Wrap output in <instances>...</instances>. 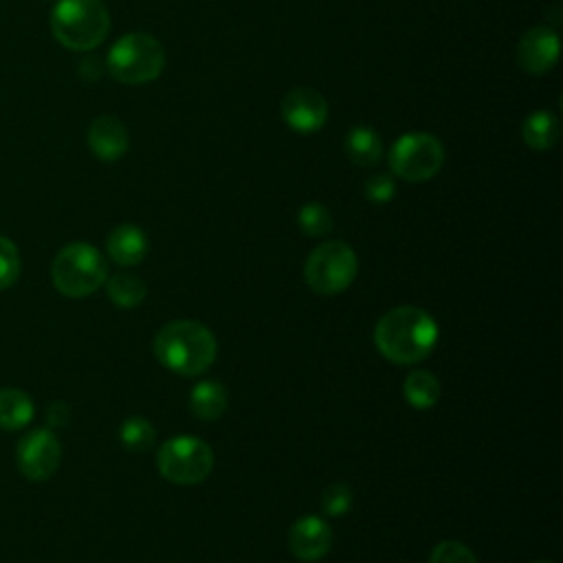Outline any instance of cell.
Returning a JSON list of instances; mask_svg holds the SVG:
<instances>
[{
  "label": "cell",
  "mask_w": 563,
  "mask_h": 563,
  "mask_svg": "<svg viewBox=\"0 0 563 563\" xmlns=\"http://www.w3.org/2000/svg\"><path fill=\"white\" fill-rule=\"evenodd\" d=\"M51 277L62 295L81 299L92 295L106 282L108 264L92 244L70 242L55 255Z\"/></svg>",
  "instance_id": "5b68a950"
},
{
  "label": "cell",
  "mask_w": 563,
  "mask_h": 563,
  "mask_svg": "<svg viewBox=\"0 0 563 563\" xmlns=\"http://www.w3.org/2000/svg\"><path fill=\"white\" fill-rule=\"evenodd\" d=\"M297 224L306 235L321 238L332 231V216L321 202H306L297 211Z\"/></svg>",
  "instance_id": "7402d4cb"
},
{
  "label": "cell",
  "mask_w": 563,
  "mask_h": 563,
  "mask_svg": "<svg viewBox=\"0 0 563 563\" xmlns=\"http://www.w3.org/2000/svg\"><path fill=\"white\" fill-rule=\"evenodd\" d=\"M345 154L356 167H374L383 158V139L369 125H354L345 134Z\"/></svg>",
  "instance_id": "9a60e30c"
},
{
  "label": "cell",
  "mask_w": 563,
  "mask_h": 563,
  "mask_svg": "<svg viewBox=\"0 0 563 563\" xmlns=\"http://www.w3.org/2000/svg\"><path fill=\"white\" fill-rule=\"evenodd\" d=\"M51 31L62 46L88 53L110 31L108 7L101 0H57L51 11Z\"/></svg>",
  "instance_id": "3957f363"
},
{
  "label": "cell",
  "mask_w": 563,
  "mask_h": 563,
  "mask_svg": "<svg viewBox=\"0 0 563 563\" xmlns=\"http://www.w3.org/2000/svg\"><path fill=\"white\" fill-rule=\"evenodd\" d=\"M394 194H396V183L389 174H374L365 180V198L376 205L389 202Z\"/></svg>",
  "instance_id": "484cf974"
},
{
  "label": "cell",
  "mask_w": 563,
  "mask_h": 563,
  "mask_svg": "<svg viewBox=\"0 0 563 563\" xmlns=\"http://www.w3.org/2000/svg\"><path fill=\"white\" fill-rule=\"evenodd\" d=\"M62 460V444L51 429L26 431L15 446V462L20 473L31 482L48 479Z\"/></svg>",
  "instance_id": "9c48e42d"
},
{
  "label": "cell",
  "mask_w": 563,
  "mask_h": 563,
  "mask_svg": "<svg viewBox=\"0 0 563 563\" xmlns=\"http://www.w3.org/2000/svg\"><path fill=\"white\" fill-rule=\"evenodd\" d=\"M521 139L537 152L550 150L559 139V119L548 110L532 112L521 125Z\"/></svg>",
  "instance_id": "ac0fdd59"
},
{
  "label": "cell",
  "mask_w": 563,
  "mask_h": 563,
  "mask_svg": "<svg viewBox=\"0 0 563 563\" xmlns=\"http://www.w3.org/2000/svg\"><path fill=\"white\" fill-rule=\"evenodd\" d=\"M429 563H477V559L464 543L449 539L433 548Z\"/></svg>",
  "instance_id": "d4e9b609"
},
{
  "label": "cell",
  "mask_w": 563,
  "mask_h": 563,
  "mask_svg": "<svg viewBox=\"0 0 563 563\" xmlns=\"http://www.w3.org/2000/svg\"><path fill=\"white\" fill-rule=\"evenodd\" d=\"M279 112L290 130L299 134H312L325 125L330 110L325 97L319 90L310 86H297L284 95Z\"/></svg>",
  "instance_id": "30bf717a"
},
{
  "label": "cell",
  "mask_w": 563,
  "mask_h": 563,
  "mask_svg": "<svg viewBox=\"0 0 563 563\" xmlns=\"http://www.w3.org/2000/svg\"><path fill=\"white\" fill-rule=\"evenodd\" d=\"M156 466L158 473L172 484H200L213 471V451L200 438L178 435L163 442L156 455Z\"/></svg>",
  "instance_id": "52a82bcc"
},
{
  "label": "cell",
  "mask_w": 563,
  "mask_h": 563,
  "mask_svg": "<svg viewBox=\"0 0 563 563\" xmlns=\"http://www.w3.org/2000/svg\"><path fill=\"white\" fill-rule=\"evenodd\" d=\"M119 440L121 444L128 449V451H147L152 449L154 440H156V433H154V427L150 420L141 418V416H132L128 420L121 422L119 427Z\"/></svg>",
  "instance_id": "44dd1931"
},
{
  "label": "cell",
  "mask_w": 563,
  "mask_h": 563,
  "mask_svg": "<svg viewBox=\"0 0 563 563\" xmlns=\"http://www.w3.org/2000/svg\"><path fill=\"white\" fill-rule=\"evenodd\" d=\"M68 416H70V411H68V407L62 405V402H55V405L48 407V424H51V427H62V424H66V422H68Z\"/></svg>",
  "instance_id": "4316f807"
},
{
  "label": "cell",
  "mask_w": 563,
  "mask_h": 563,
  "mask_svg": "<svg viewBox=\"0 0 563 563\" xmlns=\"http://www.w3.org/2000/svg\"><path fill=\"white\" fill-rule=\"evenodd\" d=\"M227 389L216 380H200L189 394V409L200 420H216L227 409Z\"/></svg>",
  "instance_id": "e0dca14e"
},
{
  "label": "cell",
  "mask_w": 563,
  "mask_h": 563,
  "mask_svg": "<svg viewBox=\"0 0 563 563\" xmlns=\"http://www.w3.org/2000/svg\"><path fill=\"white\" fill-rule=\"evenodd\" d=\"M20 268H22V262H20L18 246L9 238L0 235V290L18 282Z\"/></svg>",
  "instance_id": "cb8c5ba5"
},
{
  "label": "cell",
  "mask_w": 563,
  "mask_h": 563,
  "mask_svg": "<svg viewBox=\"0 0 563 563\" xmlns=\"http://www.w3.org/2000/svg\"><path fill=\"white\" fill-rule=\"evenodd\" d=\"M88 147L99 161L114 163L130 147L128 128L123 125V121L119 117L101 114V117L92 119V123L88 128Z\"/></svg>",
  "instance_id": "4fadbf2b"
},
{
  "label": "cell",
  "mask_w": 563,
  "mask_h": 563,
  "mask_svg": "<svg viewBox=\"0 0 563 563\" xmlns=\"http://www.w3.org/2000/svg\"><path fill=\"white\" fill-rule=\"evenodd\" d=\"M444 165V145L429 132H407L389 150V169L394 176L422 183L433 178Z\"/></svg>",
  "instance_id": "ba28073f"
},
{
  "label": "cell",
  "mask_w": 563,
  "mask_h": 563,
  "mask_svg": "<svg viewBox=\"0 0 563 563\" xmlns=\"http://www.w3.org/2000/svg\"><path fill=\"white\" fill-rule=\"evenodd\" d=\"M288 548L299 561H319L332 548V528L317 515H306L290 526Z\"/></svg>",
  "instance_id": "7c38bea8"
},
{
  "label": "cell",
  "mask_w": 563,
  "mask_h": 563,
  "mask_svg": "<svg viewBox=\"0 0 563 563\" xmlns=\"http://www.w3.org/2000/svg\"><path fill=\"white\" fill-rule=\"evenodd\" d=\"M147 249H150V242L145 231L130 222L114 227L106 240V251L110 260L117 262L119 266L141 264L147 255Z\"/></svg>",
  "instance_id": "5bb4252c"
},
{
  "label": "cell",
  "mask_w": 563,
  "mask_h": 563,
  "mask_svg": "<svg viewBox=\"0 0 563 563\" xmlns=\"http://www.w3.org/2000/svg\"><path fill=\"white\" fill-rule=\"evenodd\" d=\"M216 334L200 321L176 319L154 336V356L180 376H200L216 361Z\"/></svg>",
  "instance_id": "7a4b0ae2"
},
{
  "label": "cell",
  "mask_w": 563,
  "mask_h": 563,
  "mask_svg": "<svg viewBox=\"0 0 563 563\" xmlns=\"http://www.w3.org/2000/svg\"><path fill=\"white\" fill-rule=\"evenodd\" d=\"M165 68V48L163 44L143 31H132L119 37L106 57V70L112 79L139 86L161 77Z\"/></svg>",
  "instance_id": "277c9868"
},
{
  "label": "cell",
  "mask_w": 563,
  "mask_h": 563,
  "mask_svg": "<svg viewBox=\"0 0 563 563\" xmlns=\"http://www.w3.org/2000/svg\"><path fill=\"white\" fill-rule=\"evenodd\" d=\"M352 488L343 482H334L321 493V508L328 517H341L352 508Z\"/></svg>",
  "instance_id": "603a6c76"
},
{
  "label": "cell",
  "mask_w": 563,
  "mask_h": 563,
  "mask_svg": "<svg viewBox=\"0 0 563 563\" xmlns=\"http://www.w3.org/2000/svg\"><path fill=\"white\" fill-rule=\"evenodd\" d=\"M438 341V323L416 306H398L385 312L374 328L378 352L396 365H413L429 356Z\"/></svg>",
  "instance_id": "6da1fadb"
},
{
  "label": "cell",
  "mask_w": 563,
  "mask_h": 563,
  "mask_svg": "<svg viewBox=\"0 0 563 563\" xmlns=\"http://www.w3.org/2000/svg\"><path fill=\"white\" fill-rule=\"evenodd\" d=\"M559 35L550 26L528 29L517 44V64L523 73L545 75L559 59Z\"/></svg>",
  "instance_id": "8fae6325"
},
{
  "label": "cell",
  "mask_w": 563,
  "mask_h": 563,
  "mask_svg": "<svg viewBox=\"0 0 563 563\" xmlns=\"http://www.w3.org/2000/svg\"><path fill=\"white\" fill-rule=\"evenodd\" d=\"M35 413V405L31 396L15 387L0 389V429L2 431H20L24 429Z\"/></svg>",
  "instance_id": "2e32d148"
},
{
  "label": "cell",
  "mask_w": 563,
  "mask_h": 563,
  "mask_svg": "<svg viewBox=\"0 0 563 563\" xmlns=\"http://www.w3.org/2000/svg\"><path fill=\"white\" fill-rule=\"evenodd\" d=\"M405 400L416 409H429L440 400V383L427 369L411 372L402 383Z\"/></svg>",
  "instance_id": "ffe728a7"
},
{
  "label": "cell",
  "mask_w": 563,
  "mask_h": 563,
  "mask_svg": "<svg viewBox=\"0 0 563 563\" xmlns=\"http://www.w3.org/2000/svg\"><path fill=\"white\" fill-rule=\"evenodd\" d=\"M537 563H552V561H537Z\"/></svg>",
  "instance_id": "83f0119b"
},
{
  "label": "cell",
  "mask_w": 563,
  "mask_h": 563,
  "mask_svg": "<svg viewBox=\"0 0 563 563\" xmlns=\"http://www.w3.org/2000/svg\"><path fill=\"white\" fill-rule=\"evenodd\" d=\"M106 292L110 297V301L119 308H136L143 299H145V282L132 273H114L110 277H106Z\"/></svg>",
  "instance_id": "d6986e66"
},
{
  "label": "cell",
  "mask_w": 563,
  "mask_h": 563,
  "mask_svg": "<svg viewBox=\"0 0 563 563\" xmlns=\"http://www.w3.org/2000/svg\"><path fill=\"white\" fill-rule=\"evenodd\" d=\"M358 260L352 246L339 240H330L310 251L303 275L308 286L319 295H339L356 277Z\"/></svg>",
  "instance_id": "8992f818"
}]
</instances>
